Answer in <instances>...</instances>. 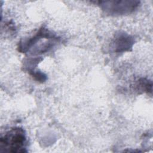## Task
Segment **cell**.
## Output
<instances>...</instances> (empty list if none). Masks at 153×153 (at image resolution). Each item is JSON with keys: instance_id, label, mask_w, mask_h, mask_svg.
<instances>
[{"instance_id": "1", "label": "cell", "mask_w": 153, "mask_h": 153, "mask_svg": "<svg viewBox=\"0 0 153 153\" xmlns=\"http://www.w3.org/2000/svg\"><path fill=\"white\" fill-rule=\"evenodd\" d=\"M26 143L24 130L20 127H15L7 131L1 137V147L11 152H23Z\"/></svg>"}, {"instance_id": "2", "label": "cell", "mask_w": 153, "mask_h": 153, "mask_svg": "<svg viewBox=\"0 0 153 153\" xmlns=\"http://www.w3.org/2000/svg\"><path fill=\"white\" fill-rule=\"evenodd\" d=\"M106 13L111 14H124L134 11L139 5L137 1H104L98 2Z\"/></svg>"}, {"instance_id": "3", "label": "cell", "mask_w": 153, "mask_h": 153, "mask_svg": "<svg viewBox=\"0 0 153 153\" xmlns=\"http://www.w3.org/2000/svg\"><path fill=\"white\" fill-rule=\"evenodd\" d=\"M133 44L132 38L128 35L121 33L115 39L114 42V48L115 51L122 52L128 50Z\"/></svg>"}, {"instance_id": "4", "label": "cell", "mask_w": 153, "mask_h": 153, "mask_svg": "<svg viewBox=\"0 0 153 153\" xmlns=\"http://www.w3.org/2000/svg\"><path fill=\"white\" fill-rule=\"evenodd\" d=\"M137 86L142 91L152 92V82L145 79H141L137 84Z\"/></svg>"}, {"instance_id": "5", "label": "cell", "mask_w": 153, "mask_h": 153, "mask_svg": "<svg viewBox=\"0 0 153 153\" xmlns=\"http://www.w3.org/2000/svg\"><path fill=\"white\" fill-rule=\"evenodd\" d=\"M30 72V74L33 77H34L36 80L38 81H44L45 80L46 76L45 75H44V74L38 72V71H29Z\"/></svg>"}]
</instances>
